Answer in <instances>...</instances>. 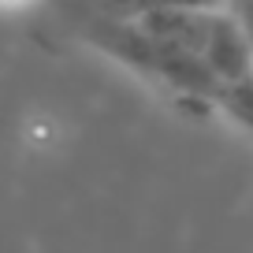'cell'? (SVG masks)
Masks as SVG:
<instances>
[{"label": "cell", "mask_w": 253, "mask_h": 253, "mask_svg": "<svg viewBox=\"0 0 253 253\" xmlns=\"http://www.w3.org/2000/svg\"><path fill=\"white\" fill-rule=\"evenodd\" d=\"M227 0H52L56 15L63 23H82V19H116V23H142V19L164 15L182 8H216Z\"/></svg>", "instance_id": "obj_2"}, {"label": "cell", "mask_w": 253, "mask_h": 253, "mask_svg": "<svg viewBox=\"0 0 253 253\" xmlns=\"http://www.w3.org/2000/svg\"><path fill=\"white\" fill-rule=\"evenodd\" d=\"M75 38H82L89 48L104 52L108 60L123 63L138 79L149 86L164 89L179 104L201 112H220L223 86L209 75V67L198 56L182 48L175 38L160 34L149 23H116V19H82V23H67Z\"/></svg>", "instance_id": "obj_1"}, {"label": "cell", "mask_w": 253, "mask_h": 253, "mask_svg": "<svg viewBox=\"0 0 253 253\" xmlns=\"http://www.w3.org/2000/svg\"><path fill=\"white\" fill-rule=\"evenodd\" d=\"M4 4H15V0H4Z\"/></svg>", "instance_id": "obj_3"}]
</instances>
